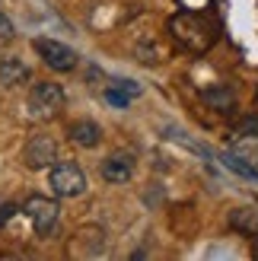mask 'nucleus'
I'll list each match as a JSON object with an SVG mask.
<instances>
[{"mask_svg": "<svg viewBox=\"0 0 258 261\" xmlns=\"http://www.w3.org/2000/svg\"><path fill=\"white\" fill-rule=\"evenodd\" d=\"M252 258H258V232L252 236Z\"/></svg>", "mask_w": 258, "mask_h": 261, "instance_id": "17", "label": "nucleus"}, {"mask_svg": "<svg viewBox=\"0 0 258 261\" xmlns=\"http://www.w3.org/2000/svg\"><path fill=\"white\" fill-rule=\"evenodd\" d=\"M99 172H102V178H106L109 185H124V181H131V175H134V156L112 153V156L102 160Z\"/></svg>", "mask_w": 258, "mask_h": 261, "instance_id": "7", "label": "nucleus"}, {"mask_svg": "<svg viewBox=\"0 0 258 261\" xmlns=\"http://www.w3.org/2000/svg\"><path fill=\"white\" fill-rule=\"evenodd\" d=\"M106 102H109V106H115V109H127V106H131V96L121 93L118 86H109L106 89Z\"/></svg>", "mask_w": 258, "mask_h": 261, "instance_id": "14", "label": "nucleus"}, {"mask_svg": "<svg viewBox=\"0 0 258 261\" xmlns=\"http://www.w3.org/2000/svg\"><path fill=\"white\" fill-rule=\"evenodd\" d=\"M64 109V89L58 83H35L32 86V93H29V115L38 121H48V118H55V115Z\"/></svg>", "mask_w": 258, "mask_h": 261, "instance_id": "2", "label": "nucleus"}, {"mask_svg": "<svg viewBox=\"0 0 258 261\" xmlns=\"http://www.w3.org/2000/svg\"><path fill=\"white\" fill-rule=\"evenodd\" d=\"M29 64H25L22 58H4L0 61V86H22L25 80H29Z\"/></svg>", "mask_w": 258, "mask_h": 261, "instance_id": "8", "label": "nucleus"}, {"mask_svg": "<svg viewBox=\"0 0 258 261\" xmlns=\"http://www.w3.org/2000/svg\"><path fill=\"white\" fill-rule=\"evenodd\" d=\"M22 160L29 169H51L58 163V143L55 137H48V134H32L29 143H25V150H22Z\"/></svg>", "mask_w": 258, "mask_h": 261, "instance_id": "6", "label": "nucleus"}, {"mask_svg": "<svg viewBox=\"0 0 258 261\" xmlns=\"http://www.w3.org/2000/svg\"><path fill=\"white\" fill-rule=\"evenodd\" d=\"M67 137L76 143V147L93 150V147H99V140H102V127L96 121H73L67 127Z\"/></svg>", "mask_w": 258, "mask_h": 261, "instance_id": "9", "label": "nucleus"}, {"mask_svg": "<svg viewBox=\"0 0 258 261\" xmlns=\"http://www.w3.org/2000/svg\"><path fill=\"white\" fill-rule=\"evenodd\" d=\"M201 99L208 102V106H214V109H223V112H233V106H236V96L229 93V86H208L201 93Z\"/></svg>", "mask_w": 258, "mask_h": 261, "instance_id": "10", "label": "nucleus"}, {"mask_svg": "<svg viewBox=\"0 0 258 261\" xmlns=\"http://www.w3.org/2000/svg\"><path fill=\"white\" fill-rule=\"evenodd\" d=\"M48 181L51 188H55L58 198H80V194L86 191V172L76 163H55L48 172Z\"/></svg>", "mask_w": 258, "mask_h": 261, "instance_id": "3", "label": "nucleus"}, {"mask_svg": "<svg viewBox=\"0 0 258 261\" xmlns=\"http://www.w3.org/2000/svg\"><path fill=\"white\" fill-rule=\"evenodd\" d=\"M13 214H16V207H13V204H4V207H0V226H4Z\"/></svg>", "mask_w": 258, "mask_h": 261, "instance_id": "16", "label": "nucleus"}, {"mask_svg": "<svg viewBox=\"0 0 258 261\" xmlns=\"http://www.w3.org/2000/svg\"><path fill=\"white\" fill-rule=\"evenodd\" d=\"M169 32L178 45H185L188 51H195V55H204L211 45H214V25L201 16V13H175L169 19Z\"/></svg>", "mask_w": 258, "mask_h": 261, "instance_id": "1", "label": "nucleus"}, {"mask_svg": "<svg viewBox=\"0 0 258 261\" xmlns=\"http://www.w3.org/2000/svg\"><path fill=\"white\" fill-rule=\"evenodd\" d=\"M220 163L229 169V172H236V175H242V178L258 181V166H252L249 160H242V156H236V153H220Z\"/></svg>", "mask_w": 258, "mask_h": 261, "instance_id": "11", "label": "nucleus"}, {"mask_svg": "<svg viewBox=\"0 0 258 261\" xmlns=\"http://www.w3.org/2000/svg\"><path fill=\"white\" fill-rule=\"evenodd\" d=\"M32 48H35V55L45 61V67L58 70V73L73 70V67H76V61H80V58H76V51H73L70 45L55 42V38H35Z\"/></svg>", "mask_w": 258, "mask_h": 261, "instance_id": "5", "label": "nucleus"}, {"mask_svg": "<svg viewBox=\"0 0 258 261\" xmlns=\"http://www.w3.org/2000/svg\"><path fill=\"white\" fill-rule=\"evenodd\" d=\"M229 223H233L239 232H252V236L258 232V220L252 217V211H233L229 214Z\"/></svg>", "mask_w": 258, "mask_h": 261, "instance_id": "12", "label": "nucleus"}, {"mask_svg": "<svg viewBox=\"0 0 258 261\" xmlns=\"http://www.w3.org/2000/svg\"><path fill=\"white\" fill-rule=\"evenodd\" d=\"M115 86H118L121 93H127V96H131V99H137L140 93H144V86H137L134 80H118V83H115Z\"/></svg>", "mask_w": 258, "mask_h": 261, "instance_id": "15", "label": "nucleus"}, {"mask_svg": "<svg viewBox=\"0 0 258 261\" xmlns=\"http://www.w3.org/2000/svg\"><path fill=\"white\" fill-rule=\"evenodd\" d=\"M22 211H25V217L32 220V226H35L38 236H51V232H55L58 217H61V207H58L55 198H45V194H32V198L25 201Z\"/></svg>", "mask_w": 258, "mask_h": 261, "instance_id": "4", "label": "nucleus"}, {"mask_svg": "<svg viewBox=\"0 0 258 261\" xmlns=\"http://www.w3.org/2000/svg\"><path fill=\"white\" fill-rule=\"evenodd\" d=\"M13 38H16V25H13L10 16H7L4 10H0V48H7Z\"/></svg>", "mask_w": 258, "mask_h": 261, "instance_id": "13", "label": "nucleus"}]
</instances>
